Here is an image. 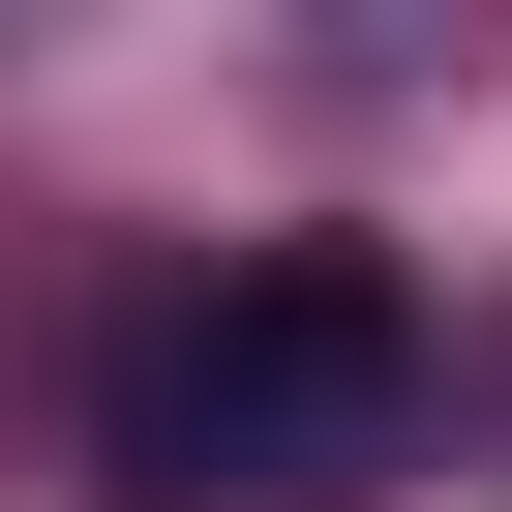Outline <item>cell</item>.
Instances as JSON below:
<instances>
[{"instance_id": "cell-1", "label": "cell", "mask_w": 512, "mask_h": 512, "mask_svg": "<svg viewBox=\"0 0 512 512\" xmlns=\"http://www.w3.org/2000/svg\"><path fill=\"white\" fill-rule=\"evenodd\" d=\"M392 452H422V302L362 241H211V272L121 332V392H91V482L121 512H362Z\"/></svg>"}]
</instances>
